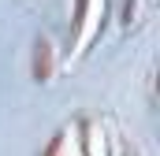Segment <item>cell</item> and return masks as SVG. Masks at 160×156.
<instances>
[{
	"mask_svg": "<svg viewBox=\"0 0 160 156\" xmlns=\"http://www.w3.org/2000/svg\"><path fill=\"white\" fill-rule=\"evenodd\" d=\"M34 71L45 75L48 71V45H38V56H34Z\"/></svg>",
	"mask_w": 160,
	"mask_h": 156,
	"instance_id": "cell-1",
	"label": "cell"
}]
</instances>
